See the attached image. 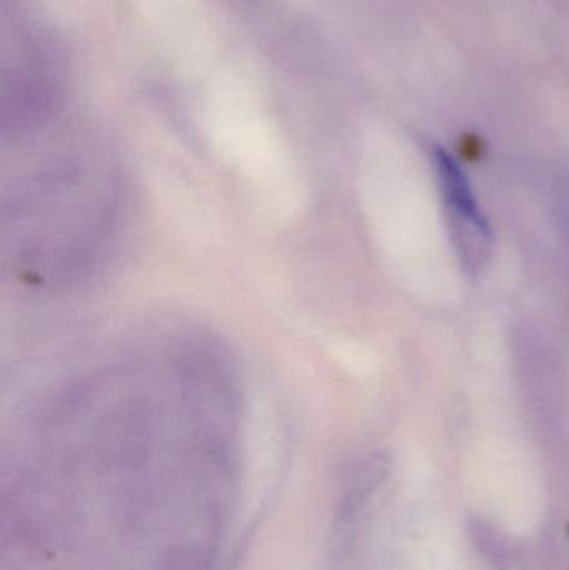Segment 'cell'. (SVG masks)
I'll return each mask as SVG.
<instances>
[{"label": "cell", "mask_w": 569, "mask_h": 570, "mask_svg": "<svg viewBox=\"0 0 569 570\" xmlns=\"http://www.w3.org/2000/svg\"><path fill=\"white\" fill-rule=\"evenodd\" d=\"M430 157L454 253L468 274H478L493 253V230L460 164L438 146Z\"/></svg>", "instance_id": "6da1fadb"}, {"label": "cell", "mask_w": 569, "mask_h": 570, "mask_svg": "<svg viewBox=\"0 0 569 570\" xmlns=\"http://www.w3.org/2000/svg\"><path fill=\"white\" fill-rule=\"evenodd\" d=\"M470 535L473 538L474 544L480 549L481 554L497 566L498 569H504L511 561L510 546L504 542L503 535L491 528L487 522L480 519L471 521Z\"/></svg>", "instance_id": "7a4b0ae2"}]
</instances>
